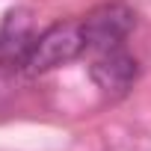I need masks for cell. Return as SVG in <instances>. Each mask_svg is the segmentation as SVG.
Masks as SVG:
<instances>
[{
    "instance_id": "4",
    "label": "cell",
    "mask_w": 151,
    "mask_h": 151,
    "mask_svg": "<svg viewBox=\"0 0 151 151\" xmlns=\"http://www.w3.org/2000/svg\"><path fill=\"white\" fill-rule=\"evenodd\" d=\"M136 59L122 50V47H113V50H104L95 62H92V80L104 89V92H113V95H124L133 80H136Z\"/></svg>"
},
{
    "instance_id": "3",
    "label": "cell",
    "mask_w": 151,
    "mask_h": 151,
    "mask_svg": "<svg viewBox=\"0 0 151 151\" xmlns=\"http://www.w3.org/2000/svg\"><path fill=\"white\" fill-rule=\"evenodd\" d=\"M36 36L33 15L27 9H12L0 21V68H24Z\"/></svg>"
},
{
    "instance_id": "1",
    "label": "cell",
    "mask_w": 151,
    "mask_h": 151,
    "mask_svg": "<svg viewBox=\"0 0 151 151\" xmlns=\"http://www.w3.org/2000/svg\"><path fill=\"white\" fill-rule=\"evenodd\" d=\"M83 50H86V36H83L80 24H74V21L53 24L45 33L36 36V45H33V50L27 56L24 71L27 74L53 71V68H59V65H65L71 59H77Z\"/></svg>"
},
{
    "instance_id": "2",
    "label": "cell",
    "mask_w": 151,
    "mask_h": 151,
    "mask_svg": "<svg viewBox=\"0 0 151 151\" xmlns=\"http://www.w3.org/2000/svg\"><path fill=\"white\" fill-rule=\"evenodd\" d=\"M133 9L124 3H104L95 12L86 15V21H80L83 36H86V47L89 50H113L122 47V42L127 39V33L133 30Z\"/></svg>"
}]
</instances>
